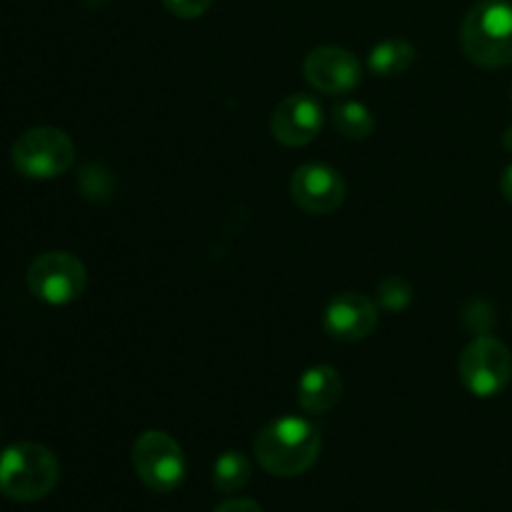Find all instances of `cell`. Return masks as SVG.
Segmentation results:
<instances>
[{
    "mask_svg": "<svg viewBox=\"0 0 512 512\" xmlns=\"http://www.w3.org/2000/svg\"><path fill=\"white\" fill-rule=\"evenodd\" d=\"M413 300V288L405 278H398V275H390L383 283L378 285V303L383 305L385 310H405Z\"/></svg>",
    "mask_w": 512,
    "mask_h": 512,
    "instance_id": "obj_16",
    "label": "cell"
},
{
    "mask_svg": "<svg viewBox=\"0 0 512 512\" xmlns=\"http://www.w3.org/2000/svg\"><path fill=\"white\" fill-rule=\"evenodd\" d=\"M333 128L348 140H365L375 130V118L363 103L345 100V103L335 105Z\"/></svg>",
    "mask_w": 512,
    "mask_h": 512,
    "instance_id": "obj_15",
    "label": "cell"
},
{
    "mask_svg": "<svg viewBox=\"0 0 512 512\" xmlns=\"http://www.w3.org/2000/svg\"><path fill=\"white\" fill-rule=\"evenodd\" d=\"M250 475H253V465L248 455L238 450H228L213 465V485L218 493H238L250 483Z\"/></svg>",
    "mask_w": 512,
    "mask_h": 512,
    "instance_id": "obj_14",
    "label": "cell"
},
{
    "mask_svg": "<svg viewBox=\"0 0 512 512\" xmlns=\"http://www.w3.org/2000/svg\"><path fill=\"white\" fill-rule=\"evenodd\" d=\"M323 108L318 100L308 93L288 95L278 103L270 118V133L278 143L288 145V148H300L318 138L323 130Z\"/></svg>",
    "mask_w": 512,
    "mask_h": 512,
    "instance_id": "obj_10",
    "label": "cell"
},
{
    "mask_svg": "<svg viewBox=\"0 0 512 512\" xmlns=\"http://www.w3.org/2000/svg\"><path fill=\"white\" fill-rule=\"evenodd\" d=\"M503 143H505V148H508L510 153H512V125H510L508 130H505V135H503Z\"/></svg>",
    "mask_w": 512,
    "mask_h": 512,
    "instance_id": "obj_20",
    "label": "cell"
},
{
    "mask_svg": "<svg viewBox=\"0 0 512 512\" xmlns=\"http://www.w3.org/2000/svg\"><path fill=\"white\" fill-rule=\"evenodd\" d=\"M325 333L343 343L365 340L378 325V305L363 293L335 295L323 315Z\"/></svg>",
    "mask_w": 512,
    "mask_h": 512,
    "instance_id": "obj_11",
    "label": "cell"
},
{
    "mask_svg": "<svg viewBox=\"0 0 512 512\" xmlns=\"http://www.w3.org/2000/svg\"><path fill=\"white\" fill-rule=\"evenodd\" d=\"M88 273L75 255L65 250H50L38 255L28 268V288L48 305H68L83 295Z\"/></svg>",
    "mask_w": 512,
    "mask_h": 512,
    "instance_id": "obj_7",
    "label": "cell"
},
{
    "mask_svg": "<svg viewBox=\"0 0 512 512\" xmlns=\"http://www.w3.org/2000/svg\"><path fill=\"white\" fill-rule=\"evenodd\" d=\"M343 398V378L333 365H313L298 380V405L310 415L333 410Z\"/></svg>",
    "mask_w": 512,
    "mask_h": 512,
    "instance_id": "obj_12",
    "label": "cell"
},
{
    "mask_svg": "<svg viewBox=\"0 0 512 512\" xmlns=\"http://www.w3.org/2000/svg\"><path fill=\"white\" fill-rule=\"evenodd\" d=\"M15 170L25 178L33 180H50L63 175L75 160V145L70 135L60 128H43L25 130L10 150Z\"/></svg>",
    "mask_w": 512,
    "mask_h": 512,
    "instance_id": "obj_4",
    "label": "cell"
},
{
    "mask_svg": "<svg viewBox=\"0 0 512 512\" xmlns=\"http://www.w3.org/2000/svg\"><path fill=\"white\" fill-rule=\"evenodd\" d=\"M255 458L278 478H295L315 465L320 455V430L310 420L285 415L265 425L255 438Z\"/></svg>",
    "mask_w": 512,
    "mask_h": 512,
    "instance_id": "obj_1",
    "label": "cell"
},
{
    "mask_svg": "<svg viewBox=\"0 0 512 512\" xmlns=\"http://www.w3.org/2000/svg\"><path fill=\"white\" fill-rule=\"evenodd\" d=\"M500 190H503L505 200L512 203V163L503 170V178H500Z\"/></svg>",
    "mask_w": 512,
    "mask_h": 512,
    "instance_id": "obj_19",
    "label": "cell"
},
{
    "mask_svg": "<svg viewBox=\"0 0 512 512\" xmlns=\"http://www.w3.org/2000/svg\"><path fill=\"white\" fill-rule=\"evenodd\" d=\"M460 380L475 398H495L512 375L508 345L490 335H478L460 355Z\"/></svg>",
    "mask_w": 512,
    "mask_h": 512,
    "instance_id": "obj_6",
    "label": "cell"
},
{
    "mask_svg": "<svg viewBox=\"0 0 512 512\" xmlns=\"http://www.w3.org/2000/svg\"><path fill=\"white\" fill-rule=\"evenodd\" d=\"M290 193L298 208L310 215H330L343 205L345 180L335 168L325 163H305L300 165L290 180Z\"/></svg>",
    "mask_w": 512,
    "mask_h": 512,
    "instance_id": "obj_8",
    "label": "cell"
},
{
    "mask_svg": "<svg viewBox=\"0 0 512 512\" xmlns=\"http://www.w3.org/2000/svg\"><path fill=\"white\" fill-rule=\"evenodd\" d=\"M213 512H263L255 500H248V498H235V500H228V503L218 505Z\"/></svg>",
    "mask_w": 512,
    "mask_h": 512,
    "instance_id": "obj_18",
    "label": "cell"
},
{
    "mask_svg": "<svg viewBox=\"0 0 512 512\" xmlns=\"http://www.w3.org/2000/svg\"><path fill=\"white\" fill-rule=\"evenodd\" d=\"M415 63V48L403 38H390L375 45L368 55L370 73L378 78H395L403 75Z\"/></svg>",
    "mask_w": 512,
    "mask_h": 512,
    "instance_id": "obj_13",
    "label": "cell"
},
{
    "mask_svg": "<svg viewBox=\"0 0 512 512\" xmlns=\"http://www.w3.org/2000/svg\"><path fill=\"white\" fill-rule=\"evenodd\" d=\"M60 463L45 445L15 443L0 453V493L18 503H33L53 493Z\"/></svg>",
    "mask_w": 512,
    "mask_h": 512,
    "instance_id": "obj_3",
    "label": "cell"
},
{
    "mask_svg": "<svg viewBox=\"0 0 512 512\" xmlns=\"http://www.w3.org/2000/svg\"><path fill=\"white\" fill-rule=\"evenodd\" d=\"M460 43L465 55L483 68L512 65V3L480 0L465 15Z\"/></svg>",
    "mask_w": 512,
    "mask_h": 512,
    "instance_id": "obj_2",
    "label": "cell"
},
{
    "mask_svg": "<svg viewBox=\"0 0 512 512\" xmlns=\"http://www.w3.org/2000/svg\"><path fill=\"white\" fill-rule=\"evenodd\" d=\"M133 468L155 493H173L185 480V455L163 430H145L133 443Z\"/></svg>",
    "mask_w": 512,
    "mask_h": 512,
    "instance_id": "obj_5",
    "label": "cell"
},
{
    "mask_svg": "<svg viewBox=\"0 0 512 512\" xmlns=\"http://www.w3.org/2000/svg\"><path fill=\"white\" fill-rule=\"evenodd\" d=\"M305 80L325 95H345L363 80L360 60L338 45H320L305 58Z\"/></svg>",
    "mask_w": 512,
    "mask_h": 512,
    "instance_id": "obj_9",
    "label": "cell"
},
{
    "mask_svg": "<svg viewBox=\"0 0 512 512\" xmlns=\"http://www.w3.org/2000/svg\"><path fill=\"white\" fill-rule=\"evenodd\" d=\"M163 5L170 10V13L178 15V18L193 20L208 13L213 0H163Z\"/></svg>",
    "mask_w": 512,
    "mask_h": 512,
    "instance_id": "obj_17",
    "label": "cell"
}]
</instances>
